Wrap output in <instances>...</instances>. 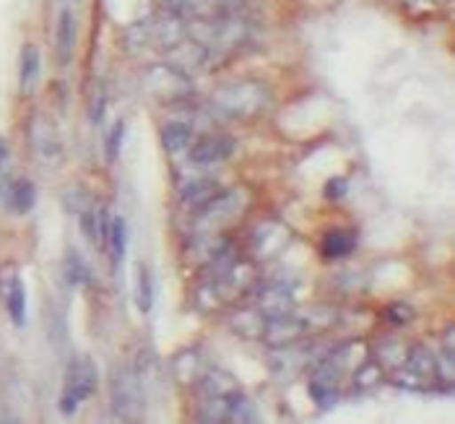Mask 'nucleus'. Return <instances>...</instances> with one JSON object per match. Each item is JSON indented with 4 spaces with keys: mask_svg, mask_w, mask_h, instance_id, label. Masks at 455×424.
I'll return each mask as SVG.
<instances>
[{
    "mask_svg": "<svg viewBox=\"0 0 455 424\" xmlns=\"http://www.w3.org/2000/svg\"><path fill=\"white\" fill-rule=\"evenodd\" d=\"M271 102L266 86L255 84V81H237V84H227L221 86L213 97L211 107L229 120H245L255 117L258 112H263L266 105Z\"/></svg>",
    "mask_w": 455,
    "mask_h": 424,
    "instance_id": "f257e3e1",
    "label": "nucleus"
},
{
    "mask_svg": "<svg viewBox=\"0 0 455 424\" xmlns=\"http://www.w3.org/2000/svg\"><path fill=\"white\" fill-rule=\"evenodd\" d=\"M112 393V412L120 422H139L143 417V388L133 364H120L109 383Z\"/></svg>",
    "mask_w": 455,
    "mask_h": 424,
    "instance_id": "f03ea898",
    "label": "nucleus"
},
{
    "mask_svg": "<svg viewBox=\"0 0 455 424\" xmlns=\"http://www.w3.org/2000/svg\"><path fill=\"white\" fill-rule=\"evenodd\" d=\"M100 383V370L92 362V356H73L68 362V372H66V388H63V398H60V412L63 414H73L78 409V404L89 401L97 390Z\"/></svg>",
    "mask_w": 455,
    "mask_h": 424,
    "instance_id": "7ed1b4c3",
    "label": "nucleus"
},
{
    "mask_svg": "<svg viewBox=\"0 0 455 424\" xmlns=\"http://www.w3.org/2000/svg\"><path fill=\"white\" fill-rule=\"evenodd\" d=\"M393 383L406 390L440 388L437 383V356L427 347H414L403 356L398 370L393 372Z\"/></svg>",
    "mask_w": 455,
    "mask_h": 424,
    "instance_id": "20e7f679",
    "label": "nucleus"
},
{
    "mask_svg": "<svg viewBox=\"0 0 455 424\" xmlns=\"http://www.w3.org/2000/svg\"><path fill=\"white\" fill-rule=\"evenodd\" d=\"M146 89L162 102H177V100L188 97L190 86H188V76L167 63V66H154L146 73Z\"/></svg>",
    "mask_w": 455,
    "mask_h": 424,
    "instance_id": "39448f33",
    "label": "nucleus"
},
{
    "mask_svg": "<svg viewBox=\"0 0 455 424\" xmlns=\"http://www.w3.org/2000/svg\"><path fill=\"white\" fill-rule=\"evenodd\" d=\"M341 372L331 359H323L315 367L313 378H310V398L315 401L317 406L325 412V409H333L341 390H339V380H341Z\"/></svg>",
    "mask_w": 455,
    "mask_h": 424,
    "instance_id": "423d86ee",
    "label": "nucleus"
},
{
    "mask_svg": "<svg viewBox=\"0 0 455 424\" xmlns=\"http://www.w3.org/2000/svg\"><path fill=\"white\" fill-rule=\"evenodd\" d=\"M291 240V232L279 224V221H263L260 227H255L252 237H250V248H252V255L258 260H266V258H274L279 255L281 250L289 245Z\"/></svg>",
    "mask_w": 455,
    "mask_h": 424,
    "instance_id": "0eeeda50",
    "label": "nucleus"
},
{
    "mask_svg": "<svg viewBox=\"0 0 455 424\" xmlns=\"http://www.w3.org/2000/svg\"><path fill=\"white\" fill-rule=\"evenodd\" d=\"M240 212V196L237 193H219L213 196L206 206L198 209V216H196V227L201 232H211L213 227H221L224 221H229L235 213Z\"/></svg>",
    "mask_w": 455,
    "mask_h": 424,
    "instance_id": "6e6552de",
    "label": "nucleus"
},
{
    "mask_svg": "<svg viewBox=\"0 0 455 424\" xmlns=\"http://www.w3.org/2000/svg\"><path fill=\"white\" fill-rule=\"evenodd\" d=\"M307 333V323L297 316H281V318H268L263 328V339L271 349L297 344Z\"/></svg>",
    "mask_w": 455,
    "mask_h": 424,
    "instance_id": "1a4fd4ad",
    "label": "nucleus"
},
{
    "mask_svg": "<svg viewBox=\"0 0 455 424\" xmlns=\"http://www.w3.org/2000/svg\"><path fill=\"white\" fill-rule=\"evenodd\" d=\"M258 310L260 316L268 318H281L294 313V294L291 286L283 282H274L271 286H263L258 294Z\"/></svg>",
    "mask_w": 455,
    "mask_h": 424,
    "instance_id": "9d476101",
    "label": "nucleus"
},
{
    "mask_svg": "<svg viewBox=\"0 0 455 424\" xmlns=\"http://www.w3.org/2000/svg\"><path fill=\"white\" fill-rule=\"evenodd\" d=\"M29 139H32V146L42 159H55L63 154V141L58 136V128L52 125V120L47 115H36L32 120Z\"/></svg>",
    "mask_w": 455,
    "mask_h": 424,
    "instance_id": "9b49d317",
    "label": "nucleus"
},
{
    "mask_svg": "<svg viewBox=\"0 0 455 424\" xmlns=\"http://www.w3.org/2000/svg\"><path fill=\"white\" fill-rule=\"evenodd\" d=\"M235 151V141L227 139V136H211V139H204L196 146H190V162L196 167H211V164H219L224 162L229 154Z\"/></svg>",
    "mask_w": 455,
    "mask_h": 424,
    "instance_id": "f8f14e48",
    "label": "nucleus"
},
{
    "mask_svg": "<svg viewBox=\"0 0 455 424\" xmlns=\"http://www.w3.org/2000/svg\"><path fill=\"white\" fill-rule=\"evenodd\" d=\"M305 362H307V352L305 349H297V344H289V347H279L276 352L271 354L268 367H271V372L276 378L289 380V378H294L305 367Z\"/></svg>",
    "mask_w": 455,
    "mask_h": 424,
    "instance_id": "ddd939ff",
    "label": "nucleus"
},
{
    "mask_svg": "<svg viewBox=\"0 0 455 424\" xmlns=\"http://www.w3.org/2000/svg\"><path fill=\"white\" fill-rule=\"evenodd\" d=\"M196 390H198V398H227L232 396L235 390H240L237 380L224 372V370H206L198 380H196Z\"/></svg>",
    "mask_w": 455,
    "mask_h": 424,
    "instance_id": "4468645a",
    "label": "nucleus"
},
{
    "mask_svg": "<svg viewBox=\"0 0 455 424\" xmlns=\"http://www.w3.org/2000/svg\"><path fill=\"white\" fill-rule=\"evenodd\" d=\"M73 52H76V16L70 11H60L58 29H55V55L60 68L70 66Z\"/></svg>",
    "mask_w": 455,
    "mask_h": 424,
    "instance_id": "2eb2a0df",
    "label": "nucleus"
},
{
    "mask_svg": "<svg viewBox=\"0 0 455 424\" xmlns=\"http://www.w3.org/2000/svg\"><path fill=\"white\" fill-rule=\"evenodd\" d=\"M42 71V55L35 44H24L21 55H19V89L21 94H29L35 89L36 78Z\"/></svg>",
    "mask_w": 455,
    "mask_h": 424,
    "instance_id": "dca6fc26",
    "label": "nucleus"
},
{
    "mask_svg": "<svg viewBox=\"0 0 455 424\" xmlns=\"http://www.w3.org/2000/svg\"><path fill=\"white\" fill-rule=\"evenodd\" d=\"M221 190H219V185L209 180V177H201V180H193V182H188L185 188H182V204H188L193 212H198L201 206H206L213 196H219Z\"/></svg>",
    "mask_w": 455,
    "mask_h": 424,
    "instance_id": "f3484780",
    "label": "nucleus"
},
{
    "mask_svg": "<svg viewBox=\"0 0 455 424\" xmlns=\"http://www.w3.org/2000/svg\"><path fill=\"white\" fill-rule=\"evenodd\" d=\"M260 420V412L255 406V401H250L247 396H243L240 390H235L227 398V422L232 424H250Z\"/></svg>",
    "mask_w": 455,
    "mask_h": 424,
    "instance_id": "a211bd4d",
    "label": "nucleus"
},
{
    "mask_svg": "<svg viewBox=\"0 0 455 424\" xmlns=\"http://www.w3.org/2000/svg\"><path fill=\"white\" fill-rule=\"evenodd\" d=\"M5 305H8V316L13 320V325L21 328L27 323V289L19 276L11 279V286L5 292Z\"/></svg>",
    "mask_w": 455,
    "mask_h": 424,
    "instance_id": "6ab92c4d",
    "label": "nucleus"
},
{
    "mask_svg": "<svg viewBox=\"0 0 455 424\" xmlns=\"http://www.w3.org/2000/svg\"><path fill=\"white\" fill-rule=\"evenodd\" d=\"M190 139H193V128L188 123H164L162 128V146L170 151V154H180L190 146Z\"/></svg>",
    "mask_w": 455,
    "mask_h": 424,
    "instance_id": "aec40b11",
    "label": "nucleus"
},
{
    "mask_svg": "<svg viewBox=\"0 0 455 424\" xmlns=\"http://www.w3.org/2000/svg\"><path fill=\"white\" fill-rule=\"evenodd\" d=\"M232 328L243 336V339H263V328L266 318L260 316V310H243L232 318Z\"/></svg>",
    "mask_w": 455,
    "mask_h": 424,
    "instance_id": "412c9836",
    "label": "nucleus"
},
{
    "mask_svg": "<svg viewBox=\"0 0 455 424\" xmlns=\"http://www.w3.org/2000/svg\"><path fill=\"white\" fill-rule=\"evenodd\" d=\"M383 378H386V370H383L380 362H364V364H359L356 372H354V388L372 390L375 386L383 383Z\"/></svg>",
    "mask_w": 455,
    "mask_h": 424,
    "instance_id": "4be33fe9",
    "label": "nucleus"
},
{
    "mask_svg": "<svg viewBox=\"0 0 455 424\" xmlns=\"http://www.w3.org/2000/svg\"><path fill=\"white\" fill-rule=\"evenodd\" d=\"M356 245V240L351 237L349 232H331L323 240V255L325 258H347L351 250Z\"/></svg>",
    "mask_w": 455,
    "mask_h": 424,
    "instance_id": "5701e85b",
    "label": "nucleus"
},
{
    "mask_svg": "<svg viewBox=\"0 0 455 424\" xmlns=\"http://www.w3.org/2000/svg\"><path fill=\"white\" fill-rule=\"evenodd\" d=\"M8 204L13 206L16 213H27L35 209V185L29 180H19L13 188H11V198Z\"/></svg>",
    "mask_w": 455,
    "mask_h": 424,
    "instance_id": "b1692460",
    "label": "nucleus"
},
{
    "mask_svg": "<svg viewBox=\"0 0 455 424\" xmlns=\"http://www.w3.org/2000/svg\"><path fill=\"white\" fill-rule=\"evenodd\" d=\"M136 302H139L140 313H148L154 305V279L151 271L140 263L139 274H136Z\"/></svg>",
    "mask_w": 455,
    "mask_h": 424,
    "instance_id": "393cba45",
    "label": "nucleus"
},
{
    "mask_svg": "<svg viewBox=\"0 0 455 424\" xmlns=\"http://www.w3.org/2000/svg\"><path fill=\"white\" fill-rule=\"evenodd\" d=\"M128 227H125V219H112V224H109V248H112V258H115V263H120L123 260V255H125V245H128V232H125Z\"/></svg>",
    "mask_w": 455,
    "mask_h": 424,
    "instance_id": "a878e982",
    "label": "nucleus"
},
{
    "mask_svg": "<svg viewBox=\"0 0 455 424\" xmlns=\"http://www.w3.org/2000/svg\"><path fill=\"white\" fill-rule=\"evenodd\" d=\"M66 276L70 284H89L92 282V271H89V263L70 248L66 255Z\"/></svg>",
    "mask_w": 455,
    "mask_h": 424,
    "instance_id": "bb28decb",
    "label": "nucleus"
},
{
    "mask_svg": "<svg viewBox=\"0 0 455 424\" xmlns=\"http://www.w3.org/2000/svg\"><path fill=\"white\" fill-rule=\"evenodd\" d=\"M175 362L180 364H185V370H177L175 375L180 380H198L206 370H204V359H201V354L196 352H182L177 356Z\"/></svg>",
    "mask_w": 455,
    "mask_h": 424,
    "instance_id": "cd10ccee",
    "label": "nucleus"
},
{
    "mask_svg": "<svg viewBox=\"0 0 455 424\" xmlns=\"http://www.w3.org/2000/svg\"><path fill=\"white\" fill-rule=\"evenodd\" d=\"M123 139H125V123H123V120H117V123L112 125V131L107 133V159H109V162H115V159H117L120 146H123Z\"/></svg>",
    "mask_w": 455,
    "mask_h": 424,
    "instance_id": "c85d7f7f",
    "label": "nucleus"
},
{
    "mask_svg": "<svg viewBox=\"0 0 455 424\" xmlns=\"http://www.w3.org/2000/svg\"><path fill=\"white\" fill-rule=\"evenodd\" d=\"M387 320L390 323H395V325H406V323H411L414 320V310L409 308V305H390L387 308Z\"/></svg>",
    "mask_w": 455,
    "mask_h": 424,
    "instance_id": "c756f323",
    "label": "nucleus"
},
{
    "mask_svg": "<svg viewBox=\"0 0 455 424\" xmlns=\"http://www.w3.org/2000/svg\"><path fill=\"white\" fill-rule=\"evenodd\" d=\"M347 177H333V180H328V185H325V198H331V201H341L344 196H347Z\"/></svg>",
    "mask_w": 455,
    "mask_h": 424,
    "instance_id": "7c9ffc66",
    "label": "nucleus"
},
{
    "mask_svg": "<svg viewBox=\"0 0 455 424\" xmlns=\"http://www.w3.org/2000/svg\"><path fill=\"white\" fill-rule=\"evenodd\" d=\"M105 109H107V97L105 94H100V97L94 100V105H92V123H94V125H100V123H102Z\"/></svg>",
    "mask_w": 455,
    "mask_h": 424,
    "instance_id": "2f4dec72",
    "label": "nucleus"
},
{
    "mask_svg": "<svg viewBox=\"0 0 455 424\" xmlns=\"http://www.w3.org/2000/svg\"><path fill=\"white\" fill-rule=\"evenodd\" d=\"M5 159H8V143L0 139V167L5 164Z\"/></svg>",
    "mask_w": 455,
    "mask_h": 424,
    "instance_id": "473e14b6",
    "label": "nucleus"
},
{
    "mask_svg": "<svg viewBox=\"0 0 455 424\" xmlns=\"http://www.w3.org/2000/svg\"><path fill=\"white\" fill-rule=\"evenodd\" d=\"M66 3H76V0H66Z\"/></svg>",
    "mask_w": 455,
    "mask_h": 424,
    "instance_id": "72a5a7b5",
    "label": "nucleus"
}]
</instances>
